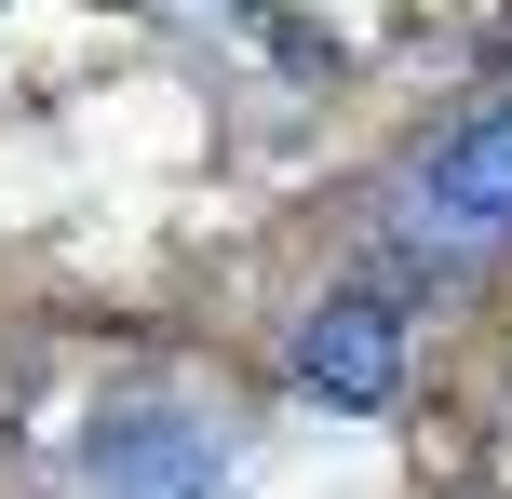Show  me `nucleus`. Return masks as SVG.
Instances as JSON below:
<instances>
[{
    "label": "nucleus",
    "mask_w": 512,
    "mask_h": 499,
    "mask_svg": "<svg viewBox=\"0 0 512 499\" xmlns=\"http://www.w3.org/2000/svg\"><path fill=\"white\" fill-rule=\"evenodd\" d=\"M391 243L432 257V270L512 243V95H472L459 122L405 162V189H391Z\"/></svg>",
    "instance_id": "obj_1"
},
{
    "label": "nucleus",
    "mask_w": 512,
    "mask_h": 499,
    "mask_svg": "<svg viewBox=\"0 0 512 499\" xmlns=\"http://www.w3.org/2000/svg\"><path fill=\"white\" fill-rule=\"evenodd\" d=\"M81 499H243V459L176 392H108L81 419Z\"/></svg>",
    "instance_id": "obj_2"
},
{
    "label": "nucleus",
    "mask_w": 512,
    "mask_h": 499,
    "mask_svg": "<svg viewBox=\"0 0 512 499\" xmlns=\"http://www.w3.org/2000/svg\"><path fill=\"white\" fill-rule=\"evenodd\" d=\"M405 297L391 284H324L297 311V338H283V365H297V392L324 405V419H391L405 405Z\"/></svg>",
    "instance_id": "obj_3"
}]
</instances>
